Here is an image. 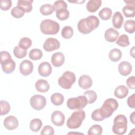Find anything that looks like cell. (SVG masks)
Wrapping results in <instances>:
<instances>
[{"label":"cell","instance_id":"45","mask_svg":"<svg viewBox=\"0 0 135 135\" xmlns=\"http://www.w3.org/2000/svg\"><path fill=\"white\" fill-rule=\"evenodd\" d=\"M0 56H1V64L12 59L10 53L7 51H1L0 53Z\"/></svg>","mask_w":135,"mask_h":135},{"label":"cell","instance_id":"29","mask_svg":"<svg viewBox=\"0 0 135 135\" xmlns=\"http://www.w3.org/2000/svg\"><path fill=\"white\" fill-rule=\"evenodd\" d=\"M40 13L43 15H49L54 11L53 6L49 4H45L42 5L40 8Z\"/></svg>","mask_w":135,"mask_h":135},{"label":"cell","instance_id":"8","mask_svg":"<svg viewBox=\"0 0 135 135\" xmlns=\"http://www.w3.org/2000/svg\"><path fill=\"white\" fill-rule=\"evenodd\" d=\"M60 47V42L56 38L50 37L47 38L43 45V49L47 52H51L57 50Z\"/></svg>","mask_w":135,"mask_h":135},{"label":"cell","instance_id":"30","mask_svg":"<svg viewBox=\"0 0 135 135\" xmlns=\"http://www.w3.org/2000/svg\"><path fill=\"white\" fill-rule=\"evenodd\" d=\"M43 56V53L40 49H32L29 53V57L32 60H40Z\"/></svg>","mask_w":135,"mask_h":135},{"label":"cell","instance_id":"24","mask_svg":"<svg viewBox=\"0 0 135 135\" xmlns=\"http://www.w3.org/2000/svg\"><path fill=\"white\" fill-rule=\"evenodd\" d=\"M129 93V90L125 85H121L117 86L114 92V95L119 99H123L127 96Z\"/></svg>","mask_w":135,"mask_h":135},{"label":"cell","instance_id":"2","mask_svg":"<svg viewBox=\"0 0 135 135\" xmlns=\"http://www.w3.org/2000/svg\"><path fill=\"white\" fill-rule=\"evenodd\" d=\"M85 117V112L82 109L78 110L73 112L68 119L66 126L70 129L79 128L81 126Z\"/></svg>","mask_w":135,"mask_h":135},{"label":"cell","instance_id":"20","mask_svg":"<svg viewBox=\"0 0 135 135\" xmlns=\"http://www.w3.org/2000/svg\"><path fill=\"white\" fill-rule=\"evenodd\" d=\"M36 90L40 92H46L50 89V85L46 80L44 79H40L35 83Z\"/></svg>","mask_w":135,"mask_h":135},{"label":"cell","instance_id":"39","mask_svg":"<svg viewBox=\"0 0 135 135\" xmlns=\"http://www.w3.org/2000/svg\"><path fill=\"white\" fill-rule=\"evenodd\" d=\"M78 29L80 33L83 34H87L91 32L85 25V18H82L79 21L78 23Z\"/></svg>","mask_w":135,"mask_h":135},{"label":"cell","instance_id":"6","mask_svg":"<svg viewBox=\"0 0 135 135\" xmlns=\"http://www.w3.org/2000/svg\"><path fill=\"white\" fill-rule=\"evenodd\" d=\"M88 104V100L84 95H79L76 98H69L66 102L67 107L71 110H81Z\"/></svg>","mask_w":135,"mask_h":135},{"label":"cell","instance_id":"18","mask_svg":"<svg viewBox=\"0 0 135 135\" xmlns=\"http://www.w3.org/2000/svg\"><path fill=\"white\" fill-rule=\"evenodd\" d=\"M119 32L113 28H109L104 33V38L105 40L109 42H114L118 37Z\"/></svg>","mask_w":135,"mask_h":135},{"label":"cell","instance_id":"9","mask_svg":"<svg viewBox=\"0 0 135 135\" xmlns=\"http://www.w3.org/2000/svg\"><path fill=\"white\" fill-rule=\"evenodd\" d=\"M33 70V64L32 62L29 60H23L20 64V73L24 75L27 76L31 74Z\"/></svg>","mask_w":135,"mask_h":135},{"label":"cell","instance_id":"34","mask_svg":"<svg viewBox=\"0 0 135 135\" xmlns=\"http://www.w3.org/2000/svg\"><path fill=\"white\" fill-rule=\"evenodd\" d=\"M103 132L102 127L98 124H94L92 126L88 131L89 135H100Z\"/></svg>","mask_w":135,"mask_h":135},{"label":"cell","instance_id":"13","mask_svg":"<svg viewBox=\"0 0 135 135\" xmlns=\"http://www.w3.org/2000/svg\"><path fill=\"white\" fill-rule=\"evenodd\" d=\"M52 122L56 126H61L64 123L65 116L60 111H54L51 115Z\"/></svg>","mask_w":135,"mask_h":135},{"label":"cell","instance_id":"46","mask_svg":"<svg viewBox=\"0 0 135 135\" xmlns=\"http://www.w3.org/2000/svg\"><path fill=\"white\" fill-rule=\"evenodd\" d=\"M91 118L93 120L96 121H101L104 120L100 114L99 109H95L93 111L91 114Z\"/></svg>","mask_w":135,"mask_h":135},{"label":"cell","instance_id":"25","mask_svg":"<svg viewBox=\"0 0 135 135\" xmlns=\"http://www.w3.org/2000/svg\"><path fill=\"white\" fill-rule=\"evenodd\" d=\"M122 56V52L118 49H113L109 53V58L112 62L119 61Z\"/></svg>","mask_w":135,"mask_h":135},{"label":"cell","instance_id":"14","mask_svg":"<svg viewBox=\"0 0 135 135\" xmlns=\"http://www.w3.org/2000/svg\"><path fill=\"white\" fill-rule=\"evenodd\" d=\"M52 68L47 62H43L40 64L38 67V72L39 74L44 77L49 76L52 73Z\"/></svg>","mask_w":135,"mask_h":135},{"label":"cell","instance_id":"48","mask_svg":"<svg viewBox=\"0 0 135 135\" xmlns=\"http://www.w3.org/2000/svg\"><path fill=\"white\" fill-rule=\"evenodd\" d=\"M127 104L128 106L132 109L135 108V104H134V94L130 95L128 97L127 99Z\"/></svg>","mask_w":135,"mask_h":135},{"label":"cell","instance_id":"16","mask_svg":"<svg viewBox=\"0 0 135 135\" xmlns=\"http://www.w3.org/2000/svg\"><path fill=\"white\" fill-rule=\"evenodd\" d=\"M79 85L83 89H89L92 84L91 78L88 75H82L80 76L78 80Z\"/></svg>","mask_w":135,"mask_h":135},{"label":"cell","instance_id":"43","mask_svg":"<svg viewBox=\"0 0 135 135\" xmlns=\"http://www.w3.org/2000/svg\"><path fill=\"white\" fill-rule=\"evenodd\" d=\"M0 5L2 10L7 11L12 6V1L11 0H1Z\"/></svg>","mask_w":135,"mask_h":135},{"label":"cell","instance_id":"7","mask_svg":"<svg viewBox=\"0 0 135 135\" xmlns=\"http://www.w3.org/2000/svg\"><path fill=\"white\" fill-rule=\"evenodd\" d=\"M46 104L45 98L40 94L33 95L30 99V104L31 107L36 110H41L43 109Z\"/></svg>","mask_w":135,"mask_h":135},{"label":"cell","instance_id":"26","mask_svg":"<svg viewBox=\"0 0 135 135\" xmlns=\"http://www.w3.org/2000/svg\"><path fill=\"white\" fill-rule=\"evenodd\" d=\"M63 95L59 93H53L51 97V101L52 103L56 106L61 105L64 102Z\"/></svg>","mask_w":135,"mask_h":135},{"label":"cell","instance_id":"31","mask_svg":"<svg viewBox=\"0 0 135 135\" xmlns=\"http://www.w3.org/2000/svg\"><path fill=\"white\" fill-rule=\"evenodd\" d=\"M84 95L86 98L88 103L91 104L94 103L97 99V94L93 90H88L84 93Z\"/></svg>","mask_w":135,"mask_h":135},{"label":"cell","instance_id":"4","mask_svg":"<svg viewBox=\"0 0 135 135\" xmlns=\"http://www.w3.org/2000/svg\"><path fill=\"white\" fill-rule=\"evenodd\" d=\"M60 29L59 23L50 19L42 21L40 24L41 32L45 35H54L58 33Z\"/></svg>","mask_w":135,"mask_h":135},{"label":"cell","instance_id":"23","mask_svg":"<svg viewBox=\"0 0 135 135\" xmlns=\"http://www.w3.org/2000/svg\"><path fill=\"white\" fill-rule=\"evenodd\" d=\"M102 1L101 0H90L86 5V9L90 13H94L101 6Z\"/></svg>","mask_w":135,"mask_h":135},{"label":"cell","instance_id":"32","mask_svg":"<svg viewBox=\"0 0 135 135\" xmlns=\"http://www.w3.org/2000/svg\"><path fill=\"white\" fill-rule=\"evenodd\" d=\"M116 44L121 47H127L130 44L129 37L126 34L120 35L116 41Z\"/></svg>","mask_w":135,"mask_h":135},{"label":"cell","instance_id":"21","mask_svg":"<svg viewBox=\"0 0 135 135\" xmlns=\"http://www.w3.org/2000/svg\"><path fill=\"white\" fill-rule=\"evenodd\" d=\"M1 64L3 71L7 74L12 73L14 71L16 66L15 61L12 59L8 60Z\"/></svg>","mask_w":135,"mask_h":135},{"label":"cell","instance_id":"47","mask_svg":"<svg viewBox=\"0 0 135 135\" xmlns=\"http://www.w3.org/2000/svg\"><path fill=\"white\" fill-rule=\"evenodd\" d=\"M126 83L128 86L131 89H135V78L134 76H131L129 77Z\"/></svg>","mask_w":135,"mask_h":135},{"label":"cell","instance_id":"36","mask_svg":"<svg viewBox=\"0 0 135 135\" xmlns=\"http://www.w3.org/2000/svg\"><path fill=\"white\" fill-rule=\"evenodd\" d=\"M69 15H70V13L67 9L63 8V9H59L56 12V17L61 21L66 20L69 18Z\"/></svg>","mask_w":135,"mask_h":135},{"label":"cell","instance_id":"33","mask_svg":"<svg viewBox=\"0 0 135 135\" xmlns=\"http://www.w3.org/2000/svg\"><path fill=\"white\" fill-rule=\"evenodd\" d=\"M31 40L27 37H23L21 38L18 42V46L24 50H27L32 45Z\"/></svg>","mask_w":135,"mask_h":135},{"label":"cell","instance_id":"3","mask_svg":"<svg viewBox=\"0 0 135 135\" xmlns=\"http://www.w3.org/2000/svg\"><path fill=\"white\" fill-rule=\"evenodd\" d=\"M127 119L122 114L117 115L114 119L112 126V131L116 134L121 135L124 134L127 130Z\"/></svg>","mask_w":135,"mask_h":135},{"label":"cell","instance_id":"38","mask_svg":"<svg viewBox=\"0 0 135 135\" xmlns=\"http://www.w3.org/2000/svg\"><path fill=\"white\" fill-rule=\"evenodd\" d=\"M27 50L21 48L18 45L16 46L13 50V53L15 56L18 59H22L26 56Z\"/></svg>","mask_w":135,"mask_h":135},{"label":"cell","instance_id":"17","mask_svg":"<svg viewBox=\"0 0 135 135\" xmlns=\"http://www.w3.org/2000/svg\"><path fill=\"white\" fill-rule=\"evenodd\" d=\"M132 68L131 64L127 61L121 62L118 66V70L120 74L123 76H127L131 71Z\"/></svg>","mask_w":135,"mask_h":135},{"label":"cell","instance_id":"11","mask_svg":"<svg viewBox=\"0 0 135 135\" xmlns=\"http://www.w3.org/2000/svg\"><path fill=\"white\" fill-rule=\"evenodd\" d=\"M85 25L89 31L92 32L96 29L99 25V20L94 15H90L85 18Z\"/></svg>","mask_w":135,"mask_h":135},{"label":"cell","instance_id":"42","mask_svg":"<svg viewBox=\"0 0 135 135\" xmlns=\"http://www.w3.org/2000/svg\"><path fill=\"white\" fill-rule=\"evenodd\" d=\"M67 7H68V5L66 3L65 1L62 0L56 1L54 3V4H53L54 11L55 12L63 8L66 9Z\"/></svg>","mask_w":135,"mask_h":135},{"label":"cell","instance_id":"49","mask_svg":"<svg viewBox=\"0 0 135 135\" xmlns=\"http://www.w3.org/2000/svg\"><path fill=\"white\" fill-rule=\"evenodd\" d=\"M134 114H135V112H133L130 116V121H131V122L133 123V124H135V121H134Z\"/></svg>","mask_w":135,"mask_h":135},{"label":"cell","instance_id":"35","mask_svg":"<svg viewBox=\"0 0 135 135\" xmlns=\"http://www.w3.org/2000/svg\"><path fill=\"white\" fill-rule=\"evenodd\" d=\"M125 31L129 33H133L135 31V22L133 20H129L125 22L124 24Z\"/></svg>","mask_w":135,"mask_h":135},{"label":"cell","instance_id":"19","mask_svg":"<svg viewBox=\"0 0 135 135\" xmlns=\"http://www.w3.org/2000/svg\"><path fill=\"white\" fill-rule=\"evenodd\" d=\"M32 0H18L17 6L21 8L24 13H28L32 10Z\"/></svg>","mask_w":135,"mask_h":135},{"label":"cell","instance_id":"1","mask_svg":"<svg viewBox=\"0 0 135 135\" xmlns=\"http://www.w3.org/2000/svg\"><path fill=\"white\" fill-rule=\"evenodd\" d=\"M118 106V102L115 99L109 98L104 102L102 107L99 109L100 114L103 119L108 118L112 115Z\"/></svg>","mask_w":135,"mask_h":135},{"label":"cell","instance_id":"5","mask_svg":"<svg viewBox=\"0 0 135 135\" xmlns=\"http://www.w3.org/2000/svg\"><path fill=\"white\" fill-rule=\"evenodd\" d=\"M75 74L71 71H65L58 79V84L64 89H70L75 82Z\"/></svg>","mask_w":135,"mask_h":135},{"label":"cell","instance_id":"40","mask_svg":"<svg viewBox=\"0 0 135 135\" xmlns=\"http://www.w3.org/2000/svg\"><path fill=\"white\" fill-rule=\"evenodd\" d=\"M11 107L8 102L6 101L1 100V115H6L10 111Z\"/></svg>","mask_w":135,"mask_h":135},{"label":"cell","instance_id":"15","mask_svg":"<svg viewBox=\"0 0 135 135\" xmlns=\"http://www.w3.org/2000/svg\"><path fill=\"white\" fill-rule=\"evenodd\" d=\"M65 56L62 52H56L51 57V62L55 67L62 66L64 63Z\"/></svg>","mask_w":135,"mask_h":135},{"label":"cell","instance_id":"12","mask_svg":"<svg viewBox=\"0 0 135 135\" xmlns=\"http://www.w3.org/2000/svg\"><path fill=\"white\" fill-rule=\"evenodd\" d=\"M4 126L9 130H15L18 126V121L15 117L9 115L4 119Z\"/></svg>","mask_w":135,"mask_h":135},{"label":"cell","instance_id":"22","mask_svg":"<svg viewBox=\"0 0 135 135\" xmlns=\"http://www.w3.org/2000/svg\"><path fill=\"white\" fill-rule=\"evenodd\" d=\"M113 26L115 28H120L123 23V17L120 12H116L112 19Z\"/></svg>","mask_w":135,"mask_h":135},{"label":"cell","instance_id":"28","mask_svg":"<svg viewBox=\"0 0 135 135\" xmlns=\"http://www.w3.org/2000/svg\"><path fill=\"white\" fill-rule=\"evenodd\" d=\"M42 121L39 119H32L30 123V129L33 132H37L40 130L42 126Z\"/></svg>","mask_w":135,"mask_h":135},{"label":"cell","instance_id":"37","mask_svg":"<svg viewBox=\"0 0 135 135\" xmlns=\"http://www.w3.org/2000/svg\"><path fill=\"white\" fill-rule=\"evenodd\" d=\"M61 35L64 38L69 39L73 35V30L70 26H65L61 31Z\"/></svg>","mask_w":135,"mask_h":135},{"label":"cell","instance_id":"44","mask_svg":"<svg viewBox=\"0 0 135 135\" xmlns=\"http://www.w3.org/2000/svg\"><path fill=\"white\" fill-rule=\"evenodd\" d=\"M54 133V129L50 126H45L41 132V134L44 135V134H50V135H53Z\"/></svg>","mask_w":135,"mask_h":135},{"label":"cell","instance_id":"10","mask_svg":"<svg viewBox=\"0 0 135 135\" xmlns=\"http://www.w3.org/2000/svg\"><path fill=\"white\" fill-rule=\"evenodd\" d=\"M127 4L122 8V12L126 17H133L134 16L135 1H124Z\"/></svg>","mask_w":135,"mask_h":135},{"label":"cell","instance_id":"27","mask_svg":"<svg viewBox=\"0 0 135 135\" xmlns=\"http://www.w3.org/2000/svg\"><path fill=\"white\" fill-rule=\"evenodd\" d=\"M112 11L109 7H104L99 12V17L104 21L109 20L112 16Z\"/></svg>","mask_w":135,"mask_h":135},{"label":"cell","instance_id":"41","mask_svg":"<svg viewBox=\"0 0 135 135\" xmlns=\"http://www.w3.org/2000/svg\"><path fill=\"white\" fill-rule=\"evenodd\" d=\"M24 12L23 11L21 8H20L17 6L15 7H14L11 11V14L14 17L16 18H19L23 16L24 15Z\"/></svg>","mask_w":135,"mask_h":135}]
</instances>
